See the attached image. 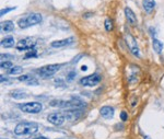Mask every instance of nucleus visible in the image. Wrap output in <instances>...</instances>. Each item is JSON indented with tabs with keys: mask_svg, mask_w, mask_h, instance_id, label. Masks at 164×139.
I'll use <instances>...</instances> for the list:
<instances>
[{
	"mask_svg": "<svg viewBox=\"0 0 164 139\" xmlns=\"http://www.w3.org/2000/svg\"><path fill=\"white\" fill-rule=\"evenodd\" d=\"M49 105L53 107H60V108H81L85 107L87 103L81 101L79 98H72L71 100H52Z\"/></svg>",
	"mask_w": 164,
	"mask_h": 139,
	"instance_id": "1",
	"label": "nucleus"
},
{
	"mask_svg": "<svg viewBox=\"0 0 164 139\" xmlns=\"http://www.w3.org/2000/svg\"><path fill=\"white\" fill-rule=\"evenodd\" d=\"M38 130V125L34 122H22L19 123L14 128V134L18 136L23 135H32Z\"/></svg>",
	"mask_w": 164,
	"mask_h": 139,
	"instance_id": "2",
	"label": "nucleus"
},
{
	"mask_svg": "<svg viewBox=\"0 0 164 139\" xmlns=\"http://www.w3.org/2000/svg\"><path fill=\"white\" fill-rule=\"evenodd\" d=\"M42 22V16L39 13H32L25 18H22L18 21V24L21 28H26L33 25H36Z\"/></svg>",
	"mask_w": 164,
	"mask_h": 139,
	"instance_id": "3",
	"label": "nucleus"
},
{
	"mask_svg": "<svg viewBox=\"0 0 164 139\" xmlns=\"http://www.w3.org/2000/svg\"><path fill=\"white\" fill-rule=\"evenodd\" d=\"M61 68L60 64H54V65H46V66L41 67L37 70V73L42 77V78H48L52 77L53 75L57 73Z\"/></svg>",
	"mask_w": 164,
	"mask_h": 139,
	"instance_id": "4",
	"label": "nucleus"
},
{
	"mask_svg": "<svg viewBox=\"0 0 164 139\" xmlns=\"http://www.w3.org/2000/svg\"><path fill=\"white\" fill-rule=\"evenodd\" d=\"M19 108L22 112L25 113H32V114H36L43 110V106L38 102H28V103H23V104H19Z\"/></svg>",
	"mask_w": 164,
	"mask_h": 139,
	"instance_id": "5",
	"label": "nucleus"
},
{
	"mask_svg": "<svg viewBox=\"0 0 164 139\" xmlns=\"http://www.w3.org/2000/svg\"><path fill=\"white\" fill-rule=\"evenodd\" d=\"M35 39L33 37H26V39H20L16 43V48L19 50H30L35 47Z\"/></svg>",
	"mask_w": 164,
	"mask_h": 139,
	"instance_id": "6",
	"label": "nucleus"
},
{
	"mask_svg": "<svg viewBox=\"0 0 164 139\" xmlns=\"http://www.w3.org/2000/svg\"><path fill=\"white\" fill-rule=\"evenodd\" d=\"M100 81H101V76L98 73H93V75L82 78L80 80V83L83 84L84 87H94L100 83Z\"/></svg>",
	"mask_w": 164,
	"mask_h": 139,
	"instance_id": "7",
	"label": "nucleus"
},
{
	"mask_svg": "<svg viewBox=\"0 0 164 139\" xmlns=\"http://www.w3.org/2000/svg\"><path fill=\"white\" fill-rule=\"evenodd\" d=\"M64 116H65L66 121L68 122H75L77 119H79L82 115L81 110L79 108H71V110H66L65 112H62Z\"/></svg>",
	"mask_w": 164,
	"mask_h": 139,
	"instance_id": "8",
	"label": "nucleus"
},
{
	"mask_svg": "<svg viewBox=\"0 0 164 139\" xmlns=\"http://www.w3.org/2000/svg\"><path fill=\"white\" fill-rule=\"evenodd\" d=\"M47 121L55 126H60L65 123L66 118L62 113H52L47 116Z\"/></svg>",
	"mask_w": 164,
	"mask_h": 139,
	"instance_id": "9",
	"label": "nucleus"
},
{
	"mask_svg": "<svg viewBox=\"0 0 164 139\" xmlns=\"http://www.w3.org/2000/svg\"><path fill=\"white\" fill-rule=\"evenodd\" d=\"M125 39H126L127 45H128V46H129V48H130L131 53L136 56V57H140V54H139V53H140V50H139V47H138V45H137L136 39H134L130 34H127Z\"/></svg>",
	"mask_w": 164,
	"mask_h": 139,
	"instance_id": "10",
	"label": "nucleus"
},
{
	"mask_svg": "<svg viewBox=\"0 0 164 139\" xmlns=\"http://www.w3.org/2000/svg\"><path fill=\"white\" fill-rule=\"evenodd\" d=\"M73 42H75V37H68V39H65L54 41V42L50 43V46H52V47H55V48H59V47H64V46L71 45Z\"/></svg>",
	"mask_w": 164,
	"mask_h": 139,
	"instance_id": "11",
	"label": "nucleus"
},
{
	"mask_svg": "<svg viewBox=\"0 0 164 139\" xmlns=\"http://www.w3.org/2000/svg\"><path fill=\"white\" fill-rule=\"evenodd\" d=\"M100 114L105 119H112L114 117V108L112 106H103L100 110Z\"/></svg>",
	"mask_w": 164,
	"mask_h": 139,
	"instance_id": "12",
	"label": "nucleus"
},
{
	"mask_svg": "<svg viewBox=\"0 0 164 139\" xmlns=\"http://www.w3.org/2000/svg\"><path fill=\"white\" fill-rule=\"evenodd\" d=\"M125 16H126L127 21L130 23V24H135V23L137 22L136 14H135V13H134V11L131 10L130 8H128V7H126V8H125Z\"/></svg>",
	"mask_w": 164,
	"mask_h": 139,
	"instance_id": "13",
	"label": "nucleus"
},
{
	"mask_svg": "<svg viewBox=\"0 0 164 139\" xmlns=\"http://www.w3.org/2000/svg\"><path fill=\"white\" fill-rule=\"evenodd\" d=\"M14 28V23L12 21H5L1 22V31L3 32H11Z\"/></svg>",
	"mask_w": 164,
	"mask_h": 139,
	"instance_id": "14",
	"label": "nucleus"
},
{
	"mask_svg": "<svg viewBox=\"0 0 164 139\" xmlns=\"http://www.w3.org/2000/svg\"><path fill=\"white\" fill-rule=\"evenodd\" d=\"M154 7H155V1L154 0H143V8H144L146 12L150 13L154 9Z\"/></svg>",
	"mask_w": 164,
	"mask_h": 139,
	"instance_id": "15",
	"label": "nucleus"
},
{
	"mask_svg": "<svg viewBox=\"0 0 164 139\" xmlns=\"http://www.w3.org/2000/svg\"><path fill=\"white\" fill-rule=\"evenodd\" d=\"M16 44V42H14V39L13 37H5V39H2L1 41V46L2 47H5V48H10V47H13V45Z\"/></svg>",
	"mask_w": 164,
	"mask_h": 139,
	"instance_id": "16",
	"label": "nucleus"
},
{
	"mask_svg": "<svg viewBox=\"0 0 164 139\" xmlns=\"http://www.w3.org/2000/svg\"><path fill=\"white\" fill-rule=\"evenodd\" d=\"M152 46H153V49H154V52H155V53H158V54H160V53L162 52V49H163V43H162L161 41L157 39H153Z\"/></svg>",
	"mask_w": 164,
	"mask_h": 139,
	"instance_id": "17",
	"label": "nucleus"
},
{
	"mask_svg": "<svg viewBox=\"0 0 164 139\" xmlns=\"http://www.w3.org/2000/svg\"><path fill=\"white\" fill-rule=\"evenodd\" d=\"M10 95L13 98V99H24L26 98V93L24 91H21V90H14L10 93Z\"/></svg>",
	"mask_w": 164,
	"mask_h": 139,
	"instance_id": "18",
	"label": "nucleus"
},
{
	"mask_svg": "<svg viewBox=\"0 0 164 139\" xmlns=\"http://www.w3.org/2000/svg\"><path fill=\"white\" fill-rule=\"evenodd\" d=\"M22 71H23V68H22V67L13 66L10 70H9V73H10V75H18V73H21Z\"/></svg>",
	"mask_w": 164,
	"mask_h": 139,
	"instance_id": "19",
	"label": "nucleus"
},
{
	"mask_svg": "<svg viewBox=\"0 0 164 139\" xmlns=\"http://www.w3.org/2000/svg\"><path fill=\"white\" fill-rule=\"evenodd\" d=\"M104 26H105V30H106L107 32L112 31V30H113V21H112L110 19H106L105 22H104Z\"/></svg>",
	"mask_w": 164,
	"mask_h": 139,
	"instance_id": "20",
	"label": "nucleus"
},
{
	"mask_svg": "<svg viewBox=\"0 0 164 139\" xmlns=\"http://www.w3.org/2000/svg\"><path fill=\"white\" fill-rule=\"evenodd\" d=\"M1 69H11L13 67V64L11 61H1Z\"/></svg>",
	"mask_w": 164,
	"mask_h": 139,
	"instance_id": "21",
	"label": "nucleus"
},
{
	"mask_svg": "<svg viewBox=\"0 0 164 139\" xmlns=\"http://www.w3.org/2000/svg\"><path fill=\"white\" fill-rule=\"evenodd\" d=\"M31 79H32V77H31L30 75H24V76L19 77V78H18V80H19V81H21V82H25V83H27V82H28Z\"/></svg>",
	"mask_w": 164,
	"mask_h": 139,
	"instance_id": "22",
	"label": "nucleus"
},
{
	"mask_svg": "<svg viewBox=\"0 0 164 139\" xmlns=\"http://www.w3.org/2000/svg\"><path fill=\"white\" fill-rule=\"evenodd\" d=\"M0 58H1V61H10V60H7V59H13L14 56L8 55V54H1V55H0Z\"/></svg>",
	"mask_w": 164,
	"mask_h": 139,
	"instance_id": "23",
	"label": "nucleus"
},
{
	"mask_svg": "<svg viewBox=\"0 0 164 139\" xmlns=\"http://www.w3.org/2000/svg\"><path fill=\"white\" fill-rule=\"evenodd\" d=\"M37 56V52L36 49H30L28 50V53H26V55H25V58H30V57H36Z\"/></svg>",
	"mask_w": 164,
	"mask_h": 139,
	"instance_id": "24",
	"label": "nucleus"
},
{
	"mask_svg": "<svg viewBox=\"0 0 164 139\" xmlns=\"http://www.w3.org/2000/svg\"><path fill=\"white\" fill-rule=\"evenodd\" d=\"M16 9V7H13V8H5V9H2L1 12H0V16L1 17H3L5 13H8L9 11H12V10H14Z\"/></svg>",
	"mask_w": 164,
	"mask_h": 139,
	"instance_id": "25",
	"label": "nucleus"
},
{
	"mask_svg": "<svg viewBox=\"0 0 164 139\" xmlns=\"http://www.w3.org/2000/svg\"><path fill=\"white\" fill-rule=\"evenodd\" d=\"M120 119H121L123 122H126V121L128 119V114H127L125 111L120 112Z\"/></svg>",
	"mask_w": 164,
	"mask_h": 139,
	"instance_id": "26",
	"label": "nucleus"
},
{
	"mask_svg": "<svg viewBox=\"0 0 164 139\" xmlns=\"http://www.w3.org/2000/svg\"><path fill=\"white\" fill-rule=\"evenodd\" d=\"M75 77H76V73H75V71H71V73H68V77H67V78H68L69 81H71V80H73Z\"/></svg>",
	"mask_w": 164,
	"mask_h": 139,
	"instance_id": "27",
	"label": "nucleus"
},
{
	"mask_svg": "<svg viewBox=\"0 0 164 139\" xmlns=\"http://www.w3.org/2000/svg\"><path fill=\"white\" fill-rule=\"evenodd\" d=\"M82 54H79V55L77 56L76 58H73V59H72V64H76V62H78V60H79V59H80V58H82Z\"/></svg>",
	"mask_w": 164,
	"mask_h": 139,
	"instance_id": "28",
	"label": "nucleus"
},
{
	"mask_svg": "<svg viewBox=\"0 0 164 139\" xmlns=\"http://www.w3.org/2000/svg\"><path fill=\"white\" fill-rule=\"evenodd\" d=\"M87 69V66H82V67H81V70H82V71H85Z\"/></svg>",
	"mask_w": 164,
	"mask_h": 139,
	"instance_id": "29",
	"label": "nucleus"
},
{
	"mask_svg": "<svg viewBox=\"0 0 164 139\" xmlns=\"http://www.w3.org/2000/svg\"><path fill=\"white\" fill-rule=\"evenodd\" d=\"M34 139H47L46 137H43V136H41V137H37V138H34Z\"/></svg>",
	"mask_w": 164,
	"mask_h": 139,
	"instance_id": "30",
	"label": "nucleus"
},
{
	"mask_svg": "<svg viewBox=\"0 0 164 139\" xmlns=\"http://www.w3.org/2000/svg\"><path fill=\"white\" fill-rule=\"evenodd\" d=\"M143 139H151L149 136H146V135H143Z\"/></svg>",
	"mask_w": 164,
	"mask_h": 139,
	"instance_id": "31",
	"label": "nucleus"
}]
</instances>
